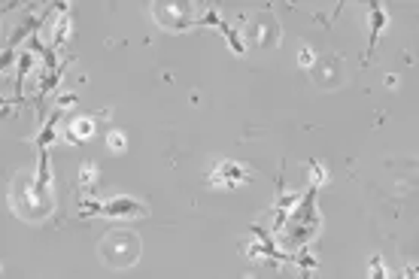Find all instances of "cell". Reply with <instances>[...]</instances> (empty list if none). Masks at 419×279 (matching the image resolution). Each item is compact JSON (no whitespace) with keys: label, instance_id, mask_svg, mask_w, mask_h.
Here are the masks:
<instances>
[{"label":"cell","instance_id":"obj_5","mask_svg":"<svg viewBox=\"0 0 419 279\" xmlns=\"http://www.w3.org/2000/svg\"><path fill=\"white\" fill-rule=\"evenodd\" d=\"M249 179H252V170L234 161H219L210 170V186L216 188H237V186H247Z\"/></svg>","mask_w":419,"mask_h":279},{"label":"cell","instance_id":"obj_24","mask_svg":"<svg viewBox=\"0 0 419 279\" xmlns=\"http://www.w3.org/2000/svg\"><path fill=\"white\" fill-rule=\"evenodd\" d=\"M243 279H256V276H243Z\"/></svg>","mask_w":419,"mask_h":279},{"label":"cell","instance_id":"obj_22","mask_svg":"<svg viewBox=\"0 0 419 279\" xmlns=\"http://www.w3.org/2000/svg\"><path fill=\"white\" fill-rule=\"evenodd\" d=\"M404 279H416V267H413V264L404 267Z\"/></svg>","mask_w":419,"mask_h":279},{"label":"cell","instance_id":"obj_8","mask_svg":"<svg viewBox=\"0 0 419 279\" xmlns=\"http://www.w3.org/2000/svg\"><path fill=\"white\" fill-rule=\"evenodd\" d=\"M274 22H277V19H274V15H267V13L252 15L247 37H252V43H256L258 49H267V46H270V40H267V24H274Z\"/></svg>","mask_w":419,"mask_h":279},{"label":"cell","instance_id":"obj_19","mask_svg":"<svg viewBox=\"0 0 419 279\" xmlns=\"http://www.w3.org/2000/svg\"><path fill=\"white\" fill-rule=\"evenodd\" d=\"M371 279H389V270L383 267V258L380 255L371 258Z\"/></svg>","mask_w":419,"mask_h":279},{"label":"cell","instance_id":"obj_11","mask_svg":"<svg viewBox=\"0 0 419 279\" xmlns=\"http://www.w3.org/2000/svg\"><path fill=\"white\" fill-rule=\"evenodd\" d=\"M15 64H19V76H15V98L24 100V94H22V82H24V76H28V70L34 67V52H19V58H15Z\"/></svg>","mask_w":419,"mask_h":279},{"label":"cell","instance_id":"obj_12","mask_svg":"<svg viewBox=\"0 0 419 279\" xmlns=\"http://www.w3.org/2000/svg\"><path fill=\"white\" fill-rule=\"evenodd\" d=\"M70 13H61V19H58V24H55V31H52V43H49V49L55 52L58 46H64L67 43V37H70Z\"/></svg>","mask_w":419,"mask_h":279},{"label":"cell","instance_id":"obj_10","mask_svg":"<svg viewBox=\"0 0 419 279\" xmlns=\"http://www.w3.org/2000/svg\"><path fill=\"white\" fill-rule=\"evenodd\" d=\"M64 70H67V61H61V64L52 70V73L43 76L40 94H37V112H40V116H43V100H46V94H49V91H55V89H58V82H61V76H64Z\"/></svg>","mask_w":419,"mask_h":279},{"label":"cell","instance_id":"obj_15","mask_svg":"<svg viewBox=\"0 0 419 279\" xmlns=\"http://www.w3.org/2000/svg\"><path fill=\"white\" fill-rule=\"evenodd\" d=\"M292 264H301V279H310V273L319 267V258L310 252H301V255H292Z\"/></svg>","mask_w":419,"mask_h":279},{"label":"cell","instance_id":"obj_7","mask_svg":"<svg viewBox=\"0 0 419 279\" xmlns=\"http://www.w3.org/2000/svg\"><path fill=\"white\" fill-rule=\"evenodd\" d=\"M368 22H371V37H368V52H365V64L374 58V49H377V40H380V33H383V28L389 24V13L383 10V6L377 3V0H371L368 3Z\"/></svg>","mask_w":419,"mask_h":279},{"label":"cell","instance_id":"obj_16","mask_svg":"<svg viewBox=\"0 0 419 279\" xmlns=\"http://www.w3.org/2000/svg\"><path fill=\"white\" fill-rule=\"evenodd\" d=\"M98 164L94 161H82V167H80V182H82V188H94L98 186Z\"/></svg>","mask_w":419,"mask_h":279},{"label":"cell","instance_id":"obj_17","mask_svg":"<svg viewBox=\"0 0 419 279\" xmlns=\"http://www.w3.org/2000/svg\"><path fill=\"white\" fill-rule=\"evenodd\" d=\"M307 170H310V186H322V182L328 179V173H325V167L322 164H316V161H307Z\"/></svg>","mask_w":419,"mask_h":279},{"label":"cell","instance_id":"obj_3","mask_svg":"<svg viewBox=\"0 0 419 279\" xmlns=\"http://www.w3.org/2000/svg\"><path fill=\"white\" fill-rule=\"evenodd\" d=\"M112 255H119L112 267H131V264H134L137 255H140L137 234H131V231H110L107 237H103V243H101V258L110 264Z\"/></svg>","mask_w":419,"mask_h":279},{"label":"cell","instance_id":"obj_6","mask_svg":"<svg viewBox=\"0 0 419 279\" xmlns=\"http://www.w3.org/2000/svg\"><path fill=\"white\" fill-rule=\"evenodd\" d=\"M101 216H110V219H143V216H149V209L134 197H112L107 204H101Z\"/></svg>","mask_w":419,"mask_h":279},{"label":"cell","instance_id":"obj_23","mask_svg":"<svg viewBox=\"0 0 419 279\" xmlns=\"http://www.w3.org/2000/svg\"><path fill=\"white\" fill-rule=\"evenodd\" d=\"M10 103H22L19 98H13V100H6V98H0V110H3V107H10Z\"/></svg>","mask_w":419,"mask_h":279},{"label":"cell","instance_id":"obj_18","mask_svg":"<svg viewBox=\"0 0 419 279\" xmlns=\"http://www.w3.org/2000/svg\"><path fill=\"white\" fill-rule=\"evenodd\" d=\"M107 143H110V149L112 152H125V134H122V130H110L107 134Z\"/></svg>","mask_w":419,"mask_h":279},{"label":"cell","instance_id":"obj_14","mask_svg":"<svg viewBox=\"0 0 419 279\" xmlns=\"http://www.w3.org/2000/svg\"><path fill=\"white\" fill-rule=\"evenodd\" d=\"M61 119V110H55L52 112V119L43 125V130H40V137H37V149H49V143L55 140V121Z\"/></svg>","mask_w":419,"mask_h":279},{"label":"cell","instance_id":"obj_13","mask_svg":"<svg viewBox=\"0 0 419 279\" xmlns=\"http://www.w3.org/2000/svg\"><path fill=\"white\" fill-rule=\"evenodd\" d=\"M216 28H219V31L225 33V40H228V46H231V52H234V55H243V52H247V43L240 40V33L234 31V28H231V24L225 22V19H222L219 24H216Z\"/></svg>","mask_w":419,"mask_h":279},{"label":"cell","instance_id":"obj_20","mask_svg":"<svg viewBox=\"0 0 419 279\" xmlns=\"http://www.w3.org/2000/svg\"><path fill=\"white\" fill-rule=\"evenodd\" d=\"M298 61H301V67H313V64H316V52H313L310 46H301Z\"/></svg>","mask_w":419,"mask_h":279},{"label":"cell","instance_id":"obj_9","mask_svg":"<svg viewBox=\"0 0 419 279\" xmlns=\"http://www.w3.org/2000/svg\"><path fill=\"white\" fill-rule=\"evenodd\" d=\"M91 134H94V119H85V116H80V119H73V121H70V128H67L64 140H67V143H73V146H80L82 140H89Z\"/></svg>","mask_w":419,"mask_h":279},{"label":"cell","instance_id":"obj_25","mask_svg":"<svg viewBox=\"0 0 419 279\" xmlns=\"http://www.w3.org/2000/svg\"><path fill=\"white\" fill-rule=\"evenodd\" d=\"M0 13H3V10H0Z\"/></svg>","mask_w":419,"mask_h":279},{"label":"cell","instance_id":"obj_1","mask_svg":"<svg viewBox=\"0 0 419 279\" xmlns=\"http://www.w3.org/2000/svg\"><path fill=\"white\" fill-rule=\"evenodd\" d=\"M316 186H310L307 191L301 195L298 206L289 213V219H286L283 225V234L286 240L292 243V246H301V243H310L313 237H316L319 231V216H316Z\"/></svg>","mask_w":419,"mask_h":279},{"label":"cell","instance_id":"obj_2","mask_svg":"<svg viewBox=\"0 0 419 279\" xmlns=\"http://www.w3.org/2000/svg\"><path fill=\"white\" fill-rule=\"evenodd\" d=\"M10 204L15 209V216H19V219H28V222H43L52 213V204H46V200H40L34 195V179L24 176V173H19L13 182Z\"/></svg>","mask_w":419,"mask_h":279},{"label":"cell","instance_id":"obj_4","mask_svg":"<svg viewBox=\"0 0 419 279\" xmlns=\"http://www.w3.org/2000/svg\"><path fill=\"white\" fill-rule=\"evenodd\" d=\"M152 13L164 31H189L198 28V15L191 3H152Z\"/></svg>","mask_w":419,"mask_h":279},{"label":"cell","instance_id":"obj_21","mask_svg":"<svg viewBox=\"0 0 419 279\" xmlns=\"http://www.w3.org/2000/svg\"><path fill=\"white\" fill-rule=\"evenodd\" d=\"M70 103H76V94H64V98L58 100V107H55V110L64 112V107H70Z\"/></svg>","mask_w":419,"mask_h":279}]
</instances>
